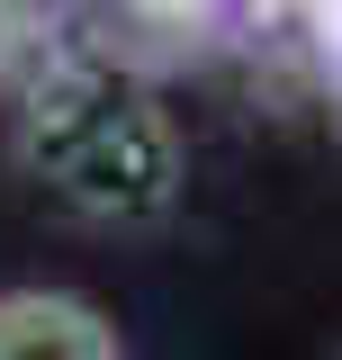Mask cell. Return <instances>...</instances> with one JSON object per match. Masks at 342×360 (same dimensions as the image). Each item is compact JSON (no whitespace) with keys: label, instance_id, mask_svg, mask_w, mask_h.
<instances>
[{"label":"cell","instance_id":"cell-1","mask_svg":"<svg viewBox=\"0 0 342 360\" xmlns=\"http://www.w3.org/2000/svg\"><path fill=\"white\" fill-rule=\"evenodd\" d=\"M18 153L63 207H82L99 225H153L180 198L171 117L99 63H63L37 82L27 117H18Z\"/></svg>","mask_w":342,"mask_h":360},{"label":"cell","instance_id":"cell-2","mask_svg":"<svg viewBox=\"0 0 342 360\" xmlns=\"http://www.w3.org/2000/svg\"><path fill=\"white\" fill-rule=\"evenodd\" d=\"M0 360H127V342L72 288H0Z\"/></svg>","mask_w":342,"mask_h":360}]
</instances>
